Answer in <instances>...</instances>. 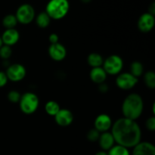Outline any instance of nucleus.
Listing matches in <instances>:
<instances>
[{"instance_id": "f257e3e1", "label": "nucleus", "mask_w": 155, "mask_h": 155, "mask_svg": "<svg viewBox=\"0 0 155 155\" xmlns=\"http://www.w3.org/2000/svg\"><path fill=\"white\" fill-rule=\"evenodd\" d=\"M117 145L133 148L142 139V130L136 120L121 117L113 123L111 132Z\"/></svg>"}, {"instance_id": "f03ea898", "label": "nucleus", "mask_w": 155, "mask_h": 155, "mask_svg": "<svg viewBox=\"0 0 155 155\" xmlns=\"http://www.w3.org/2000/svg\"><path fill=\"white\" fill-rule=\"evenodd\" d=\"M144 101L142 96L137 93H130L124 98L121 110L124 117L136 120L142 114Z\"/></svg>"}, {"instance_id": "7ed1b4c3", "label": "nucleus", "mask_w": 155, "mask_h": 155, "mask_svg": "<svg viewBox=\"0 0 155 155\" xmlns=\"http://www.w3.org/2000/svg\"><path fill=\"white\" fill-rule=\"evenodd\" d=\"M70 10L68 0H50L46 5L45 12L52 20L63 19Z\"/></svg>"}, {"instance_id": "20e7f679", "label": "nucleus", "mask_w": 155, "mask_h": 155, "mask_svg": "<svg viewBox=\"0 0 155 155\" xmlns=\"http://www.w3.org/2000/svg\"><path fill=\"white\" fill-rule=\"evenodd\" d=\"M18 104L23 113L27 115L33 114L39 107V98L34 92H27L21 95Z\"/></svg>"}, {"instance_id": "39448f33", "label": "nucleus", "mask_w": 155, "mask_h": 155, "mask_svg": "<svg viewBox=\"0 0 155 155\" xmlns=\"http://www.w3.org/2000/svg\"><path fill=\"white\" fill-rule=\"evenodd\" d=\"M103 69L109 75H118L124 68V60L117 54H111L104 59Z\"/></svg>"}, {"instance_id": "423d86ee", "label": "nucleus", "mask_w": 155, "mask_h": 155, "mask_svg": "<svg viewBox=\"0 0 155 155\" xmlns=\"http://www.w3.org/2000/svg\"><path fill=\"white\" fill-rule=\"evenodd\" d=\"M15 15L18 23L27 25L33 22V20L35 19L36 12H35L34 8L31 5L23 4L18 7Z\"/></svg>"}, {"instance_id": "0eeeda50", "label": "nucleus", "mask_w": 155, "mask_h": 155, "mask_svg": "<svg viewBox=\"0 0 155 155\" xmlns=\"http://www.w3.org/2000/svg\"><path fill=\"white\" fill-rule=\"evenodd\" d=\"M5 74L8 80L17 83L25 78L27 75V70L21 64H12L6 68Z\"/></svg>"}, {"instance_id": "6e6552de", "label": "nucleus", "mask_w": 155, "mask_h": 155, "mask_svg": "<svg viewBox=\"0 0 155 155\" xmlns=\"http://www.w3.org/2000/svg\"><path fill=\"white\" fill-rule=\"evenodd\" d=\"M139 80L130 72L120 73L117 75L115 83L117 86L122 90H130L137 85Z\"/></svg>"}, {"instance_id": "1a4fd4ad", "label": "nucleus", "mask_w": 155, "mask_h": 155, "mask_svg": "<svg viewBox=\"0 0 155 155\" xmlns=\"http://www.w3.org/2000/svg\"><path fill=\"white\" fill-rule=\"evenodd\" d=\"M154 15H151L148 12L142 14L139 17L137 23L138 28L142 33H148V32L151 31L154 28Z\"/></svg>"}, {"instance_id": "9d476101", "label": "nucleus", "mask_w": 155, "mask_h": 155, "mask_svg": "<svg viewBox=\"0 0 155 155\" xmlns=\"http://www.w3.org/2000/svg\"><path fill=\"white\" fill-rule=\"evenodd\" d=\"M113 121L107 114H101L96 117L94 122V128L98 130L100 133L107 132L111 129Z\"/></svg>"}, {"instance_id": "9b49d317", "label": "nucleus", "mask_w": 155, "mask_h": 155, "mask_svg": "<svg viewBox=\"0 0 155 155\" xmlns=\"http://www.w3.org/2000/svg\"><path fill=\"white\" fill-rule=\"evenodd\" d=\"M48 52L50 58L55 61H61L67 56L66 48L60 42L51 44L48 47Z\"/></svg>"}, {"instance_id": "f8f14e48", "label": "nucleus", "mask_w": 155, "mask_h": 155, "mask_svg": "<svg viewBox=\"0 0 155 155\" xmlns=\"http://www.w3.org/2000/svg\"><path fill=\"white\" fill-rule=\"evenodd\" d=\"M54 117L56 124L62 127H68L74 121V114L67 108H61Z\"/></svg>"}, {"instance_id": "ddd939ff", "label": "nucleus", "mask_w": 155, "mask_h": 155, "mask_svg": "<svg viewBox=\"0 0 155 155\" xmlns=\"http://www.w3.org/2000/svg\"><path fill=\"white\" fill-rule=\"evenodd\" d=\"M132 155H155V147L149 142H142L133 147Z\"/></svg>"}, {"instance_id": "4468645a", "label": "nucleus", "mask_w": 155, "mask_h": 155, "mask_svg": "<svg viewBox=\"0 0 155 155\" xmlns=\"http://www.w3.org/2000/svg\"><path fill=\"white\" fill-rule=\"evenodd\" d=\"M3 45L12 47L18 43L20 39V33L15 28L6 29L1 36Z\"/></svg>"}, {"instance_id": "2eb2a0df", "label": "nucleus", "mask_w": 155, "mask_h": 155, "mask_svg": "<svg viewBox=\"0 0 155 155\" xmlns=\"http://www.w3.org/2000/svg\"><path fill=\"white\" fill-rule=\"evenodd\" d=\"M98 145L102 151H107L115 145V140L114 136L110 132H104L100 134L99 139L98 140Z\"/></svg>"}, {"instance_id": "dca6fc26", "label": "nucleus", "mask_w": 155, "mask_h": 155, "mask_svg": "<svg viewBox=\"0 0 155 155\" xmlns=\"http://www.w3.org/2000/svg\"><path fill=\"white\" fill-rule=\"evenodd\" d=\"M89 77L94 83L99 85L101 83H105L107 74H106L102 67H98V68H92L89 73Z\"/></svg>"}, {"instance_id": "f3484780", "label": "nucleus", "mask_w": 155, "mask_h": 155, "mask_svg": "<svg viewBox=\"0 0 155 155\" xmlns=\"http://www.w3.org/2000/svg\"><path fill=\"white\" fill-rule=\"evenodd\" d=\"M87 62L92 68L101 67L104 62V58L100 54L96 52H92L89 54L87 57Z\"/></svg>"}, {"instance_id": "a211bd4d", "label": "nucleus", "mask_w": 155, "mask_h": 155, "mask_svg": "<svg viewBox=\"0 0 155 155\" xmlns=\"http://www.w3.org/2000/svg\"><path fill=\"white\" fill-rule=\"evenodd\" d=\"M36 19V24L39 28H46L49 26L51 23V18L48 16V14L45 12H42L39 13L37 16L35 18Z\"/></svg>"}, {"instance_id": "6ab92c4d", "label": "nucleus", "mask_w": 155, "mask_h": 155, "mask_svg": "<svg viewBox=\"0 0 155 155\" xmlns=\"http://www.w3.org/2000/svg\"><path fill=\"white\" fill-rule=\"evenodd\" d=\"M130 73L132 75L134 76L136 78H139L144 73L143 64L139 61H135L132 62V64H130Z\"/></svg>"}, {"instance_id": "aec40b11", "label": "nucleus", "mask_w": 155, "mask_h": 155, "mask_svg": "<svg viewBox=\"0 0 155 155\" xmlns=\"http://www.w3.org/2000/svg\"><path fill=\"white\" fill-rule=\"evenodd\" d=\"M2 23L3 27H4L5 29L15 28L17 24H18V20H17L15 15H12V14L5 15V16L3 18Z\"/></svg>"}, {"instance_id": "412c9836", "label": "nucleus", "mask_w": 155, "mask_h": 155, "mask_svg": "<svg viewBox=\"0 0 155 155\" xmlns=\"http://www.w3.org/2000/svg\"><path fill=\"white\" fill-rule=\"evenodd\" d=\"M61 107L58 103L55 101H48L45 105V110L49 116L54 117L56 114L60 110Z\"/></svg>"}, {"instance_id": "4be33fe9", "label": "nucleus", "mask_w": 155, "mask_h": 155, "mask_svg": "<svg viewBox=\"0 0 155 155\" xmlns=\"http://www.w3.org/2000/svg\"><path fill=\"white\" fill-rule=\"evenodd\" d=\"M108 155H131L129 148L121 146L120 145H114L109 151H107Z\"/></svg>"}, {"instance_id": "5701e85b", "label": "nucleus", "mask_w": 155, "mask_h": 155, "mask_svg": "<svg viewBox=\"0 0 155 155\" xmlns=\"http://www.w3.org/2000/svg\"><path fill=\"white\" fill-rule=\"evenodd\" d=\"M144 82L148 89H154L155 88V74L153 71H147L144 74Z\"/></svg>"}, {"instance_id": "b1692460", "label": "nucleus", "mask_w": 155, "mask_h": 155, "mask_svg": "<svg viewBox=\"0 0 155 155\" xmlns=\"http://www.w3.org/2000/svg\"><path fill=\"white\" fill-rule=\"evenodd\" d=\"M12 54V49L8 45H3L0 48V58L3 61L8 60Z\"/></svg>"}, {"instance_id": "393cba45", "label": "nucleus", "mask_w": 155, "mask_h": 155, "mask_svg": "<svg viewBox=\"0 0 155 155\" xmlns=\"http://www.w3.org/2000/svg\"><path fill=\"white\" fill-rule=\"evenodd\" d=\"M21 94L17 90H12L8 92L7 95V98L10 102L15 104V103H19L21 99Z\"/></svg>"}, {"instance_id": "a878e982", "label": "nucleus", "mask_w": 155, "mask_h": 155, "mask_svg": "<svg viewBox=\"0 0 155 155\" xmlns=\"http://www.w3.org/2000/svg\"><path fill=\"white\" fill-rule=\"evenodd\" d=\"M100 134H101V133H100L98 130H95V128H93L88 132L87 135H86V138H87L88 140L90 141V142H98V139H99Z\"/></svg>"}, {"instance_id": "bb28decb", "label": "nucleus", "mask_w": 155, "mask_h": 155, "mask_svg": "<svg viewBox=\"0 0 155 155\" xmlns=\"http://www.w3.org/2000/svg\"><path fill=\"white\" fill-rule=\"evenodd\" d=\"M145 127L149 131L154 132L155 130V117L154 116L148 118L145 122Z\"/></svg>"}, {"instance_id": "cd10ccee", "label": "nucleus", "mask_w": 155, "mask_h": 155, "mask_svg": "<svg viewBox=\"0 0 155 155\" xmlns=\"http://www.w3.org/2000/svg\"><path fill=\"white\" fill-rule=\"evenodd\" d=\"M8 79L6 76L5 72L4 71H0V88H2L6 86L8 83Z\"/></svg>"}, {"instance_id": "c85d7f7f", "label": "nucleus", "mask_w": 155, "mask_h": 155, "mask_svg": "<svg viewBox=\"0 0 155 155\" xmlns=\"http://www.w3.org/2000/svg\"><path fill=\"white\" fill-rule=\"evenodd\" d=\"M48 40H49L50 43L51 44H55L59 42V36L57 33H51L48 37Z\"/></svg>"}, {"instance_id": "c756f323", "label": "nucleus", "mask_w": 155, "mask_h": 155, "mask_svg": "<svg viewBox=\"0 0 155 155\" xmlns=\"http://www.w3.org/2000/svg\"><path fill=\"white\" fill-rule=\"evenodd\" d=\"M98 90L101 93H106V92H108L109 86L105 83H101V84L98 85Z\"/></svg>"}, {"instance_id": "7c9ffc66", "label": "nucleus", "mask_w": 155, "mask_h": 155, "mask_svg": "<svg viewBox=\"0 0 155 155\" xmlns=\"http://www.w3.org/2000/svg\"><path fill=\"white\" fill-rule=\"evenodd\" d=\"M148 13H150L151 15H155V3L152 2L151 5L148 8Z\"/></svg>"}, {"instance_id": "2f4dec72", "label": "nucleus", "mask_w": 155, "mask_h": 155, "mask_svg": "<svg viewBox=\"0 0 155 155\" xmlns=\"http://www.w3.org/2000/svg\"><path fill=\"white\" fill-rule=\"evenodd\" d=\"M95 155H108L107 154V151H98V152L95 153Z\"/></svg>"}, {"instance_id": "473e14b6", "label": "nucleus", "mask_w": 155, "mask_h": 155, "mask_svg": "<svg viewBox=\"0 0 155 155\" xmlns=\"http://www.w3.org/2000/svg\"><path fill=\"white\" fill-rule=\"evenodd\" d=\"M80 1L83 3H89L92 0H80Z\"/></svg>"}, {"instance_id": "72a5a7b5", "label": "nucleus", "mask_w": 155, "mask_h": 155, "mask_svg": "<svg viewBox=\"0 0 155 155\" xmlns=\"http://www.w3.org/2000/svg\"><path fill=\"white\" fill-rule=\"evenodd\" d=\"M3 45V42H2V39L1 36H0V48Z\"/></svg>"}]
</instances>
